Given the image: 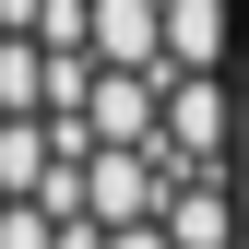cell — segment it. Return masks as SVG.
I'll return each mask as SVG.
<instances>
[{
	"mask_svg": "<svg viewBox=\"0 0 249 249\" xmlns=\"http://www.w3.org/2000/svg\"><path fill=\"white\" fill-rule=\"evenodd\" d=\"M237 95H249V48H237Z\"/></svg>",
	"mask_w": 249,
	"mask_h": 249,
	"instance_id": "cell-2",
	"label": "cell"
},
{
	"mask_svg": "<svg viewBox=\"0 0 249 249\" xmlns=\"http://www.w3.org/2000/svg\"><path fill=\"white\" fill-rule=\"evenodd\" d=\"M237 0H166V59L178 71H237Z\"/></svg>",
	"mask_w": 249,
	"mask_h": 249,
	"instance_id": "cell-1",
	"label": "cell"
}]
</instances>
